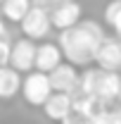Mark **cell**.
<instances>
[{"label": "cell", "instance_id": "cell-16", "mask_svg": "<svg viewBox=\"0 0 121 124\" xmlns=\"http://www.w3.org/2000/svg\"><path fill=\"white\" fill-rule=\"evenodd\" d=\"M47 2H52V0H33V5H40V7H47Z\"/></svg>", "mask_w": 121, "mask_h": 124}, {"label": "cell", "instance_id": "cell-5", "mask_svg": "<svg viewBox=\"0 0 121 124\" xmlns=\"http://www.w3.org/2000/svg\"><path fill=\"white\" fill-rule=\"evenodd\" d=\"M50 81H52V88L55 93H69L74 95L81 86V74L76 72V67L71 62H62L55 72H50Z\"/></svg>", "mask_w": 121, "mask_h": 124}, {"label": "cell", "instance_id": "cell-8", "mask_svg": "<svg viewBox=\"0 0 121 124\" xmlns=\"http://www.w3.org/2000/svg\"><path fill=\"white\" fill-rule=\"evenodd\" d=\"M95 64L105 72H119L121 69V38H105L100 46V53L95 57Z\"/></svg>", "mask_w": 121, "mask_h": 124}, {"label": "cell", "instance_id": "cell-13", "mask_svg": "<svg viewBox=\"0 0 121 124\" xmlns=\"http://www.w3.org/2000/svg\"><path fill=\"white\" fill-rule=\"evenodd\" d=\"M100 74H102L100 67H97V69H86V72L81 74V86H78V91H76V93L95 95V93H97V84H100Z\"/></svg>", "mask_w": 121, "mask_h": 124}, {"label": "cell", "instance_id": "cell-14", "mask_svg": "<svg viewBox=\"0 0 121 124\" xmlns=\"http://www.w3.org/2000/svg\"><path fill=\"white\" fill-rule=\"evenodd\" d=\"M102 15H105V22L116 31V38H121V0H109Z\"/></svg>", "mask_w": 121, "mask_h": 124}, {"label": "cell", "instance_id": "cell-6", "mask_svg": "<svg viewBox=\"0 0 121 124\" xmlns=\"http://www.w3.org/2000/svg\"><path fill=\"white\" fill-rule=\"evenodd\" d=\"M50 15H52V26L60 31L74 29L78 26L83 19H81V5L76 0H69V2H60V5H52L50 7Z\"/></svg>", "mask_w": 121, "mask_h": 124}, {"label": "cell", "instance_id": "cell-10", "mask_svg": "<svg viewBox=\"0 0 121 124\" xmlns=\"http://www.w3.org/2000/svg\"><path fill=\"white\" fill-rule=\"evenodd\" d=\"M95 98L105 100L107 105L114 103L116 98H121V74H119V72H105V69H102Z\"/></svg>", "mask_w": 121, "mask_h": 124}, {"label": "cell", "instance_id": "cell-4", "mask_svg": "<svg viewBox=\"0 0 121 124\" xmlns=\"http://www.w3.org/2000/svg\"><path fill=\"white\" fill-rule=\"evenodd\" d=\"M36 55H38L36 41L19 38V41H14V48H12L10 67L17 72H36Z\"/></svg>", "mask_w": 121, "mask_h": 124}, {"label": "cell", "instance_id": "cell-11", "mask_svg": "<svg viewBox=\"0 0 121 124\" xmlns=\"http://www.w3.org/2000/svg\"><path fill=\"white\" fill-rule=\"evenodd\" d=\"M21 86H24L21 72H17L12 67H0V98L2 100L14 98L17 93L21 91Z\"/></svg>", "mask_w": 121, "mask_h": 124}, {"label": "cell", "instance_id": "cell-1", "mask_svg": "<svg viewBox=\"0 0 121 124\" xmlns=\"http://www.w3.org/2000/svg\"><path fill=\"white\" fill-rule=\"evenodd\" d=\"M105 38L107 36L97 22L83 19L74 29L60 31V41L57 43H60L67 62H71L74 67H88L90 62H95Z\"/></svg>", "mask_w": 121, "mask_h": 124}, {"label": "cell", "instance_id": "cell-9", "mask_svg": "<svg viewBox=\"0 0 121 124\" xmlns=\"http://www.w3.org/2000/svg\"><path fill=\"white\" fill-rule=\"evenodd\" d=\"M62 57H64V53H62L60 43H40L38 55H36V72H45V74L55 72L62 64Z\"/></svg>", "mask_w": 121, "mask_h": 124}, {"label": "cell", "instance_id": "cell-18", "mask_svg": "<svg viewBox=\"0 0 121 124\" xmlns=\"http://www.w3.org/2000/svg\"><path fill=\"white\" fill-rule=\"evenodd\" d=\"M83 124H90V122H83Z\"/></svg>", "mask_w": 121, "mask_h": 124}, {"label": "cell", "instance_id": "cell-17", "mask_svg": "<svg viewBox=\"0 0 121 124\" xmlns=\"http://www.w3.org/2000/svg\"><path fill=\"white\" fill-rule=\"evenodd\" d=\"M60 2H69V0H52V5H60Z\"/></svg>", "mask_w": 121, "mask_h": 124}, {"label": "cell", "instance_id": "cell-3", "mask_svg": "<svg viewBox=\"0 0 121 124\" xmlns=\"http://www.w3.org/2000/svg\"><path fill=\"white\" fill-rule=\"evenodd\" d=\"M24 38L31 41H43L50 29H52V15H50V7H40V5H33L31 12L24 17V22L19 24Z\"/></svg>", "mask_w": 121, "mask_h": 124}, {"label": "cell", "instance_id": "cell-12", "mask_svg": "<svg viewBox=\"0 0 121 124\" xmlns=\"http://www.w3.org/2000/svg\"><path fill=\"white\" fill-rule=\"evenodd\" d=\"M31 7L33 0H2V19L7 24H21Z\"/></svg>", "mask_w": 121, "mask_h": 124}, {"label": "cell", "instance_id": "cell-7", "mask_svg": "<svg viewBox=\"0 0 121 124\" xmlns=\"http://www.w3.org/2000/svg\"><path fill=\"white\" fill-rule=\"evenodd\" d=\"M43 112H45L47 119L62 124L67 117L74 115V95H69V93H52L50 100L43 105Z\"/></svg>", "mask_w": 121, "mask_h": 124}, {"label": "cell", "instance_id": "cell-15", "mask_svg": "<svg viewBox=\"0 0 121 124\" xmlns=\"http://www.w3.org/2000/svg\"><path fill=\"white\" fill-rule=\"evenodd\" d=\"M12 48H14V43L10 38H0V67H10Z\"/></svg>", "mask_w": 121, "mask_h": 124}, {"label": "cell", "instance_id": "cell-2", "mask_svg": "<svg viewBox=\"0 0 121 124\" xmlns=\"http://www.w3.org/2000/svg\"><path fill=\"white\" fill-rule=\"evenodd\" d=\"M52 93H55V88H52L50 74H45V72H29V74L24 77L21 95H24V100H26L29 105L43 108L47 100H50Z\"/></svg>", "mask_w": 121, "mask_h": 124}]
</instances>
